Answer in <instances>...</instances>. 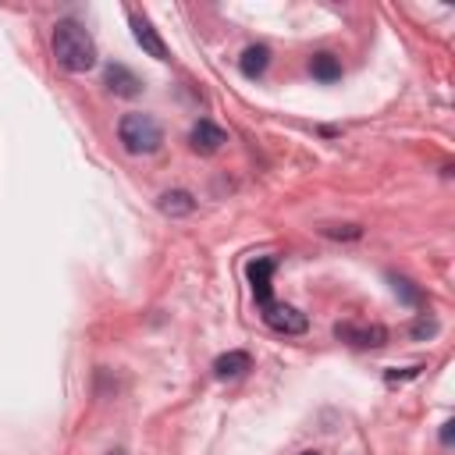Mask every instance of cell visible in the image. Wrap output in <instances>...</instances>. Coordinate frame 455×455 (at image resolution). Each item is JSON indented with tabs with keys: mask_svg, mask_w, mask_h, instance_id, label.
<instances>
[{
	"mask_svg": "<svg viewBox=\"0 0 455 455\" xmlns=\"http://www.w3.org/2000/svg\"><path fill=\"white\" fill-rule=\"evenodd\" d=\"M54 58L65 72H89L96 65V43L89 36V29L75 19H65L54 26Z\"/></svg>",
	"mask_w": 455,
	"mask_h": 455,
	"instance_id": "6da1fadb",
	"label": "cell"
},
{
	"mask_svg": "<svg viewBox=\"0 0 455 455\" xmlns=\"http://www.w3.org/2000/svg\"><path fill=\"white\" fill-rule=\"evenodd\" d=\"M118 139L128 153H157L164 143V128L150 114H125L118 125Z\"/></svg>",
	"mask_w": 455,
	"mask_h": 455,
	"instance_id": "7a4b0ae2",
	"label": "cell"
},
{
	"mask_svg": "<svg viewBox=\"0 0 455 455\" xmlns=\"http://www.w3.org/2000/svg\"><path fill=\"white\" fill-rule=\"evenodd\" d=\"M264 320H267V328H274V331H281V335H303V331L310 328L306 313H299V310L289 306V303H274V299L264 306Z\"/></svg>",
	"mask_w": 455,
	"mask_h": 455,
	"instance_id": "3957f363",
	"label": "cell"
},
{
	"mask_svg": "<svg viewBox=\"0 0 455 455\" xmlns=\"http://www.w3.org/2000/svg\"><path fill=\"white\" fill-rule=\"evenodd\" d=\"M128 26H132V36H135V43L143 47V54H150V58H157V61H167V47H164L160 33H157L139 12H128Z\"/></svg>",
	"mask_w": 455,
	"mask_h": 455,
	"instance_id": "277c9868",
	"label": "cell"
},
{
	"mask_svg": "<svg viewBox=\"0 0 455 455\" xmlns=\"http://www.w3.org/2000/svg\"><path fill=\"white\" fill-rule=\"evenodd\" d=\"M335 338L349 342V345H359V349H377L388 342V331L381 324H370V328H356V324H338L335 328Z\"/></svg>",
	"mask_w": 455,
	"mask_h": 455,
	"instance_id": "5b68a950",
	"label": "cell"
},
{
	"mask_svg": "<svg viewBox=\"0 0 455 455\" xmlns=\"http://www.w3.org/2000/svg\"><path fill=\"white\" fill-rule=\"evenodd\" d=\"M104 82H107V89H111L114 96H125V100H132V96H139V93H143L139 75H135V72H128L125 65H107Z\"/></svg>",
	"mask_w": 455,
	"mask_h": 455,
	"instance_id": "8992f818",
	"label": "cell"
},
{
	"mask_svg": "<svg viewBox=\"0 0 455 455\" xmlns=\"http://www.w3.org/2000/svg\"><path fill=\"white\" fill-rule=\"evenodd\" d=\"M224 143H228V135H224L213 121H196V125H192V132H189V146H192L196 153H203V157L217 153Z\"/></svg>",
	"mask_w": 455,
	"mask_h": 455,
	"instance_id": "52a82bcc",
	"label": "cell"
},
{
	"mask_svg": "<svg viewBox=\"0 0 455 455\" xmlns=\"http://www.w3.org/2000/svg\"><path fill=\"white\" fill-rule=\"evenodd\" d=\"M246 274H250V285H253V296H257V303H260V310L271 303V274H274V260L271 257H257L250 267H246Z\"/></svg>",
	"mask_w": 455,
	"mask_h": 455,
	"instance_id": "ba28073f",
	"label": "cell"
},
{
	"mask_svg": "<svg viewBox=\"0 0 455 455\" xmlns=\"http://www.w3.org/2000/svg\"><path fill=\"white\" fill-rule=\"evenodd\" d=\"M253 366V359H250V352H224V356H217L213 359V377L217 381H235V377H243L246 370Z\"/></svg>",
	"mask_w": 455,
	"mask_h": 455,
	"instance_id": "9c48e42d",
	"label": "cell"
},
{
	"mask_svg": "<svg viewBox=\"0 0 455 455\" xmlns=\"http://www.w3.org/2000/svg\"><path fill=\"white\" fill-rule=\"evenodd\" d=\"M157 206H160V213H167V217H185V213L196 210V199H192L185 189H174V192H164Z\"/></svg>",
	"mask_w": 455,
	"mask_h": 455,
	"instance_id": "30bf717a",
	"label": "cell"
},
{
	"mask_svg": "<svg viewBox=\"0 0 455 455\" xmlns=\"http://www.w3.org/2000/svg\"><path fill=\"white\" fill-rule=\"evenodd\" d=\"M267 65H271V50L267 47H250L243 54V61H239V68H243L246 79H260L267 72Z\"/></svg>",
	"mask_w": 455,
	"mask_h": 455,
	"instance_id": "8fae6325",
	"label": "cell"
},
{
	"mask_svg": "<svg viewBox=\"0 0 455 455\" xmlns=\"http://www.w3.org/2000/svg\"><path fill=\"white\" fill-rule=\"evenodd\" d=\"M310 75L320 79V82H335V79H342V61L335 54H313L310 58Z\"/></svg>",
	"mask_w": 455,
	"mask_h": 455,
	"instance_id": "7c38bea8",
	"label": "cell"
},
{
	"mask_svg": "<svg viewBox=\"0 0 455 455\" xmlns=\"http://www.w3.org/2000/svg\"><path fill=\"white\" fill-rule=\"evenodd\" d=\"M391 285H395V292H398V296H402L405 303H413V306L420 303V292L413 289V281H405V278H398V274H391Z\"/></svg>",
	"mask_w": 455,
	"mask_h": 455,
	"instance_id": "4fadbf2b",
	"label": "cell"
},
{
	"mask_svg": "<svg viewBox=\"0 0 455 455\" xmlns=\"http://www.w3.org/2000/svg\"><path fill=\"white\" fill-rule=\"evenodd\" d=\"M434 331H437V324H434V320H420V324L413 328V335H416V338H427V335H434Z\"/></svg>",
	"mask_w": 455,
	"mask_h": 455,
	"instance_id": "5bb4252c",
	"label": "cell"
},
{
	"mask_svg": "<svg viewBox=\"0 0 455 455\" xmlns=\"http://www.w3.org/2000/svg\"><path fill=\"white\" fill-rule=\"evenodd\" d=\"M451 427H455V423H451V420H448V423H444V427H441V444H451V434H455V430H451Z\"/></svg>",
	"mask_w": 455,
	"mask_h": 455,
	"instance_id": "9a60e30c",
	"label": "cell"
},
{
	"mask_svg": "<svg viewBox=\"0 0 455 455\" xmlns=\"http://www.w3.org/2000/svg\"><path fill=\"white\" fill-rule=\"evenodd\" d=\"M303 455H320V451H303Z\"/></svg>",
	"mask_w": 455,
	"mask_h": 455,
	"instance_id": "2e32d148",
	"label": "cell"
},
{
	"mask_svg": "<svg viewBox=\"0 0 455 455\" xmlns=\"http://www.w3.org/2000/svg\"><path fill=\"white\" fill-rule=\"evenodd\" d=\"M111 455H125V451H111Z\"/></svg>",
	"mask_w": 455,
	"mask_h": 455,
	"instance_id": "e0dca14e",
	"label": "cell"
}]
</instances>
